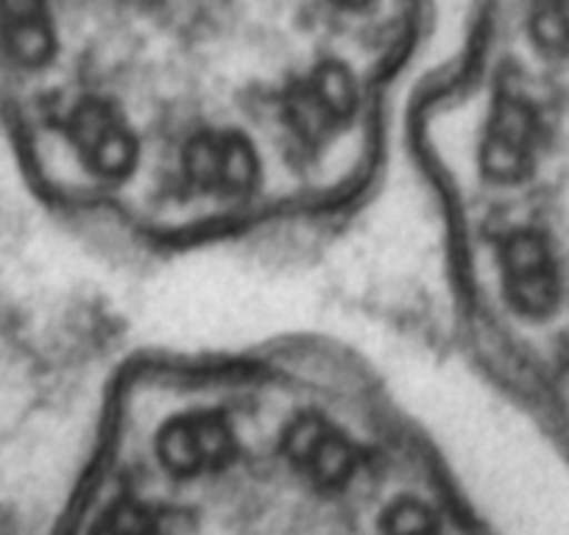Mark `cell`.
<instances>
[{
	"instance_id": "1",
	"label": "cell",
	"mask_w": 569,
	"mask_h": 535,
	"mask_svg": "<svg viewBox=\"0 0 569 535\" xmlns=\"http://www.w3.org/2000/svg\"><path fill=\"white\" fill-rule=\"evenodd\" d=\"M358 90L343 64L325 62L284 95V125L308 149H319L355 118Z\"/></svg>"
},
{
	"instance_id": "3",
	"label": "cell",
	"mask_w": 569,
	"mask_h": 535,
	"mask_svg": "<svg viewBox=\"0 0 569 535\" xmlns=\"http://www.w3.org/2000/svg\"><path fill=\"white\" fill-rule=\"evenodd\" d=\"M500 268L502 291L517 315L541 321L556 313L561 299V276L545 234L533 229L508 234L500 245Z\"/></svg>"
},
{
	"instance_id": "10",
	"label": "cell",
	"mask_w": 569,
	"mask_h": 535,
	"mask_svg": "<svg viewBox=\"0 0 569 535\" xmlns=\"http://www.w3.org/2000/svg\"><path fill=\"white\" fill-rule=\"evenodd\" d=\"M436 527L433 511L419 499H397L382 513V529L388 533H430Z\"/></svg>"
},
{
	"instance_id": "9",
	"label": "cell",
	"mask_w": 569,
	"mask_h": 535,
	"mask_svg": "<svg viewBox=\"0 0 569 535\" xmlns=\"http://www.w3.org/2000/svg\"><path fill=\"white\" fill-rule=\"evenodd\" d=\"M530 37L547 57H569V0H536L530 12Z\"/></svg>"
},
{
	"instance_id": "6",
	"label": "cell",
	"mask_w": 569,
	"mask_h": 535,
	"mask_svg": "<svg viewBox=\"0 0 569 535\" xmlns=\"http://www.w3.org/2000/svg\"><path fill=\"white\" fill-rule=\"evenodd\" d=\"M238 452L232 427L218 413H184L171 418L157 438L162 466L177 477L221 472Z\"/></svg>"
},
{
	"instance_id": "5",
	"label": "cell",
	"mask_w": 569,
	"mask_h": 535,
	"mask_svg": "<svg viewBox=\"0 0 569 535\" xmlns=\"http://www.w3.org/2000/svg\"><path fill=\"white\" fill-rule=\"evenodd\" d=\"M68 138L87 171L98 179H126L137 165V140L112 103L87 98L70 112Z\"/></svg>"
},
{
	"instance_id": "8",
	"label": "cell",
	"mask_w": 569,
	"mask_h": 535,
	"mask_svg": "<svg viewBox=\"0 0 569 535\" xmlns=\"http://www.w3.org/2000/svg\"><path fill=\"white\" fill-rule=\"evenodd\" d=\"M0 40L23 68H42L57 51V31L46 0H0Z\"/></svg>"
},
{
	"instance_id": "2",
	"label": "cell",
	"mask_w": 569,
	"mask_h": 535,
	"mask_svg": "<svg viewBox=\"0 0 569 535\" xmlns=\"http://www.w3.org/2000/svg\"><path fill=\"white\" fill-rule=\"evenodd\" d=\"M541 125L533 103L517 90H502L495 98L483 143L480 168L497 184H517L533 173L539 154Z\"/></svg>"
},
{
	"instance_id": "11",
	"label": "cell",
	"mask_w": 569,
	"mask_h": 535,
	"mask_svg": "<svg viewBox=\"0 0 569 535\" xmlns=\"http://www.w3.org/2000/svg\"><path fill=\"white\" fill-rule=\"evenodd\" d=\"M336 7L347 9V12H358V9H366L371 3V0H332Z\"/></svg>"
},
{
	"instance_id": "4",
	"label": "cell",
	"mask_w": 569,
	"mask_h": 535,
	"mask_svg": "<svg viewBox=\"0 0 569 535\" xmlns=\"http://www.w3.org/2000/svg\"><path fill=\"white\" fill-rule=\"evenodd\" d=\"M184 173L201 193L243 199L260 182V160L240 131H204L184 151Z\"/></svg>"
},
{
	"instance_id": "7",
	"label": "cell",
	"mask_w": 569,
	"mask_h": 535,
	"mask_svg": "<svg viewBox=\"0 0 569 535\" xmlns=\"http://www.w3.org/2000/svg\"><path fill=\"white\" fill-rule=\"evenodd\" d=\"M284 457L319 491H341L360 466L358 446L327 418L302 416L282 438Z\"/></svg>"
}]
</instances>
